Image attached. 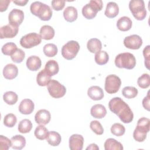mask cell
I'll use <instances>...</instances> for the list:
<instances>
[{
  "instance_id": "1",
  "label": "cell",
  "mask_w": 150,
  "mask_h": 150,
  "mask_svg": "<svg viewBox=\"0 0 150 150\" xmlns=\"http://www.w3.org/2000/svg\"><path fill=\"white\" fill-rule=\"evenodd\" d=\"M110 110L117 115L121 121L128 124L132 121L134 114L129 105L120 97H114L108 103Z\"/></svg>"
},
{
  "instance_id": "23",
  "label": "cell",
  "mask_w": 150,
  "mask_h": 150,
  "mask_svg": "<svg viewBox=\"0 0 150 150\" xmlns=\"http://www.w3.org/2000/svg\"><path fill=\"white\" fill-rule=\"evenodd\" d=\"M118 5L114 2H110L107 4L104 12L105 15L109 18H114L118 14Z\"/></svg>"
},
{
  "instance_id": "15",
  "label": "cell",
  "mask_w": 150,
  "mask_h": 150,
  "mask_svg": "<svg viewBox=\"0 0 150 150\" xmlns=\"http://www.w3.org/2000/svg\"><path fill=\"white\" fill-rule=\"evenodd\" d=\"M34 107L33 102L29 98H25L21 102L19 105V111L22 114L28 115L33 111Z\"/></svg>"
},
{
  "instance_id": "9",
  "label": "cell",
  "mask_w": 150,
  "mask_h": 150,
  "mask_svg": "<svg viewBox=\"0 0 150 150\" xmlns=\"http://www.w3.org/2000/svg\"><path fill=\"white\" fill-rule=\"evenodd\" d=\"M42 38L40 35L33 32L22 36L20 40V45L25 49H30L41 43Z\"/></svg>"
},
{
  "instance_id": "33",
  "label": "cell",
  "mask_w": 150,
  "mask_h": 150,
  "mask_svg": "<svg viewBox=\"0 0 150 150\" xmlns=\"http://www.w3.org/2000/svg\"><path fill=\"white\" fill-rule=\"evenodd\" d=\"M48 134L49 131L43 125L38 126L34 132L35 137L40 140H44L46 139L48 136Z\"/></svg>"
},
{
  "instance_id": "7",
  "label": "cell",
  "mask_w": 150,
  "mask_h": 150,
  "mask_svg": "<svg viewBox=\"0 0 150 150\" xmlns=\"http://www.w3.org/2000/svg\"><path fill=\"white\" fill-rule=\"evenodd\" d=\"M121 84L120 78L115 74L108 75L105 80L104 88L108 94L116 93Z\"/></svg>"
},
{
  "instance_id": "29",
  "label": "cell",
  "mask_w": 150,
  "mask_h": 150,
  "mask_svg": "<svg viewBox=\"0 0 150 150\" xmlns=\"http://www.w3.org/2000/svg\"><path fill=\"white\" fill-rule=\"evenodd\" d=\"M46 140L49 145L53 146H56L60 144L62 141V138L58 132L54 131H51L49 132Z\"/></svg>"
},
{
  "instance_id": "35",
  "label": "cell",
  "mask_w": 150,
  "mask_h": 150,
  "mask_svg": "<svg viewBox=\"0 0 150 150\" xmlns=\"http://www.w3.org/2000/svg\"><path fill=\"white\" fill-rule=\"evenodd\" d=\"M44 54L47 57H54L57 53V47L53 43L46 44L43 48Z\"/></svg>"
},
{
  "instance_id": "36",
  "label": "cell",
  "mask_w": 150,
  "mask_h": 150,
  "mask_svg": "<svg viewBox=\"0 0 150 150\" xmlns=\"http://www.w3.org/2000/svg\"><path fill=\"white\" fill-rule=\"evenodd\" d=\"M138 90L132 86H127L123 88L122 94L127 98L131 99L135 97L138 94Z\"/></svg>"
},
{
  "instance_id": "24",
  "label": "cell",
  "mask_w": 150,
  "mask_h": 150,
  "mask_svg": "<svg viewBox=\"0 0 150 150\" xmlns=\"http://www.w3.org/2000/svg\"><path fill=\"white\" fill-rule=\"evenodd\" d=\"M12 146L11 147L14 149H22L26 145V139L21 135H16L12 137L11 139Z\"/></svg>"
},
{
  "instance_id": "18",
  "label": "cell",
  "mask_w": 150,
  "mask_h": 150,
  "mask_svg": "<svg viewBox=\"0 0 150 150\" xmlns=\"http://www.w3.org/2000/svg\"><path fill=\"white\" fill-rule=\"evenodd\" d=\"M26 67L31 71H36L39 70L42 65L40 59L37 56H30L26 60Z\"/></svg>"
},
{
  "instance_id": "17",
  "label": "cell",
  "mask_w": 150,
  "mask_h": 150,
  "mask_svg": "<svg viewBox=\"0 0 150 150\" xmlns=\"http://www.w3.org/2000/svg\"><path fill=\"white\" fill-rule=\"evenodd\" d=\"M87 95L93 100H101L104 97V91L100 87L93 86L88 89Z\"/></svg>"
},
{
  "instance_id": "4",
  "label": "cell",
  "mask_w": 150,
  "mask_h": 150,
  "mask_svg": "<svg viewBox=\"0 0 150 150\" xmlns=\"http://www.w3.org/2000/svg\"><path fill=\"white\" fill-rule=\"evenodd\" d=\"M103 4L101 0H91L82 8V14L87 19H92L96 17L98 11L103 8Z\"/></svg>"
},
{
  "instance_id": "12",
  "label": "cell",
  "mask_w": 150,
  "mask_h": 150,
  "mask_svg": "<svg viewBox=\"0 0 150 150\" xmlns=\"http://www.w3.org/2000/svg\"><path fill=\"white\" fill-rule=\"evenodd\" d=\"M18 27L14 26L9 23L4 25L0 28V38L1 39L14 38L18 34Z\"/></svg>"
},
{
  "instance_id": "26",
  "label": "cell",
  "mask_w": 150,
  "mask_h": 150,
  "mask_svg": "<svg viewBox=\"0 0 150 150\" xmlns=\"http://www.w3.org/2000/svg\"><path fill=\"white\" fill-rule=\"evenodd\" d=\"M54 30L50 25H43L40 29V36L45 40H50L54 36Z\"/></svg>"
},
{
  "instance_id": "27",
  "label": "cell",
  "mask_w": 150,
  "mask_h": 150,
  "mask_svg": "<svg viewBox=\"0 0 150 150\" xmlns=\"http://www.w3.org/2000/svg\"><path fill=\"white\" fill-rule=\"evenodd\" d=\"M87 47L91 53H97L101 50L102 48V43L98 39L92 38L87 42Z\"/></svg>"
},
{
  "instance_id": "19",
  "label": "cell",
  "mask_w": 150,
  "mask_h": 150,
  "mask_svg": "<svg viewBox=\"0 0 150 150\" xmlns=\"http://www.w3.org/2000/svg\"><path fill=\"white\" fill-rule=\"evenodd\" d=\"M90 114L94 118L101 119L105 116L107 110L103 105L97 104L92 106L90 110Z\"/></svg>"
},
{
  "instance_id": "20",
  "label": "cell",
  "mask_w": 150,
  "mask_h": 150,
  "mask_svg": "<svg viewBox=\"0 0 150 150\" xmlns=\"http://www.w3.org/2000/svg\"><path fill=\"white\" fill-rule=\"evenodd\" d=\"M132 25V22L131 19L128 16H122L118 19L117 22V28L122 32H125L129 30Z\"/></svg>"
},
{
  "instance_id": "42",
  "label": "cell",
  "mask_w": 150,
  "mask_h": 150,
  "mask_svg": "<svg viewBox=\"0 0 150 150\" xmlns=\"http://www.w3.org/2000/svg\"><path fill=\"white\" fill-rule=\"evenodd\" d=\"M90 127L91 129L97 135H102L104 132L103 127L98 121H92L90 124Z\"/></svg>"
},
{
  "instance_id": "6",
  "label": "cell",
  "mask_w": 150,
  "mask_h": 150,
  "mask_svg": "<svg viewBox=\"0 0 150 150\" xmlns=\"http://www.w3.org/2000/svg\"><path fill=\"white\" fill-rule=\"evenodd\" d=\"M80 50V45L77 41L70 40L62 48V55L67 60L73 59Z\"/></svg>"
},
{
  "instance_id": "11",
  "label": "cell",
  "mask_w": 150,
  "mask_h": 150,
  "mask_svg": "<svg viewBox=\"0 0 150 150\" xmlns=\"http://www.w3.org/2000/svg\"><path fill=\"white\" fill-rule=\"evenodd\" d=\"M24 19V13L22 10L18 9H12L9 13L8 21L9 23L18 27Z\"/></svg>"
},
{
  "instance_id": "34",
  "label": "cell",
  "mask_w": 150,
  "mask_h": 150,
  "mask_svg": "<svg viewBox=\"0 0 150 150\" xmlns=\"http://www.w3.org/2000/svg\"><path fill=\"white\" fill-rule=\"evenodd\" d=\"M4 101L8 105H13L15 104L18 99V95L16 93L9 91L5 92L3 95Z\"/></svg>"
},
{
  "instance_id": "21",
  "label": "cell",
  "mask_w": 150,
  "mask_h": 150,
  "mask_svg": "<svg viewBox=\"0 0 150 150\" xmlns=\"http://www.w3.org/2000/svg\"><path fill=\"white\" fill-rule=\"evenodd\" d=\"M78 16L77 9L72 6H69L66 8L63 11V16L64 19L69 22H72L75 21Z\"/></svg>"
},
{
  "instance_id": "28",
  "label": "cell",
  "mask_w": 150,
  "mask_h": 150,
  "mask_svg": "<svg viewBox=\"0 0 150 150\" xmlns=\"http://www.w3.org/2000/svg\"><path fill=\"white\" fill-rule=\"evenodd\" d=\"M104 149L105 150H122V144L114 138H108L104 142Z\"/></svg>"
},
{
  "instance_id": "48",
  "label": "cell",
  "mask_w": 150,
  "mask_h": 150,
  "mask_svg": "<svg viewBox=\"0 0 150 150\" xmlns=\"http://www.w3.org/2000/svg\"><path fill=\"white\" fill-rule=\"evenodd\" d=\"M28 0H19V1H13V2L17 5L25 6L28 2Z\"/></svg>"
},
{
  "instance_id": "32",
  "label": "cell",
  "mask_w": 150,
  "mask_h": 150,
  "mask_svg": "<svg viewBox=\"0 0 150 150\" xmlns=\"http://www.w3.org/2000/svg\"><path fill=\"white\" fill-rule=\"evenodd\" d=\"M94 60L98 65H103L106 64L109 60V56L108 53L104 50H100L96 53Z\"/></svg>"
},
{
  "instance_id": "45",
  "label": "cell",
  "mask_w": 150,
  "mask_h": 150,
  "mask_svg": "<svg viewBox=\"0 0 150 150\" xmlns=\"http://www.w3.org/2000/svg\"><path fill=\"white\" fill-rule=\"evenodd\" d=\"M149 48H150V46L148 45L143 50V55L145 59V66L148 69H149V56H150Z\"/></svg>"
},
{
  "instance_id": "5",
  "label": "cell",
  "mask_w": 150,
  "mask_h": 150,
  "mask_svg": "<svg viewBox=\"0 0 150 150\" xmlns=\"http://www.w3.org/2000/svg\"><path fill=\"white\" fill-rule=\"evenodd\" d=\"M129 8L134 17L138 21L144 19L146 16V10L142 0H132L129 1Z\"/></svg>"
},
{
  "instance_id": "38",
  "label": "cell",
  "mask_w": 150,
  "mask_h": 150,
  "mask_svg": "<svg viewBox=\"0 0 150 150\" xmlns=\"http://www.w3.org/2000/svg\"><path fill=\"white\" fill-rule=\"evenodd\" d=\"M138 86L142 88H146L150 85V77L148 73L142 74L137 80Z\"/></svg>"
},
{
  "instance_id": "25",
  "label": "cell",
  "mask_w": 150,
  "mask_h": 150,
  "mask_svg": "<svg viewBox=\"0 0 150 150\" xmlns=\"http://www.w3.org/2000/svg\"><path fill=\"white\" fill-rule=\"evenodd\" d=\"M51 76L45 70L43 69L38 73L36 76V82L40 86H47L51 80Z\"/></svg>"
},
{
  "instance_id": "43",
  "label": "cell",
  "mask_w": 150,
  "mask_h": 150,
  "mask_svg": "<svg viewBox=\"0 0 150 150\" xmlns=\"http://www.w3.org/2000/svg\"><path fill=\"white\" fill-rule=\"evenodd\" d=\"M11 146V140L4 135H0V149L8 150Z\"/></svg>"
},
{
  "instance_id": "14",
  "label": "cell",
  "mask_w": 150,
  "mask_h": 150,
  "mask_svg": "<svg viewBox=\"0 0 150 150\" xmlns=\"http://www.w3.org/2000/svg\"><path fill=\"white\" fill-rule=\"evenodd\" d=\"M51 118L50 112L45 109H41L38 111L35 115V120L36 122L40 125L47 124Z\"/></svg>"
},
{
  "instance_id": "31",
  "label": "cell",
  "mask_w": 150,
  "mask_h": 150,
  "mask_svg": "<svg viewBox=\"0 0 150 150\" xmlns=\"http://www.w3.org/2000/svg\"><path fill=\"white\" fill-rule=\"evenodd\" d=\"M32 128V122L28 119H23L21 120L19 124L18 129L22 134H26L30 131Z\"/></svg>"
},
{
  "instance_id": "44",
  "label": "cell",
  "mask_w": 150,
  "mask_h": 150,
  "mask_svg": "<svg viewBox=\"0 0 150 150\" xmlns=\"http://www.w3.org/2000/svg\"><path fill=\"white\" fill-rule=\"evenodd\" d=\"M52 8L54 10L59 11L63 9L65 6V1L63 0H53L51 2Z\"/></svg>"
},
{
  "instance_id": "41",
  "label": "cell",
  "mask_w": 150,
  "mask_h": 150,
  "mask_svg": "<svg viewBox=\"0 0 150 150\" xmlns=\"http://www.w3.org/2000/svg\"><path fill=\"white\" fill-rule=\"evenodd\" d=\"M25 57V53L21 49H17L16 50L11 56L12 60L16 63H21Z\"/></svg>"
},
{
  "instance_id": "39",
  "label": "cell",
  "mask_w": 150,
  "mask_h": 150,
  "mask_svg": "<svg viewBox=\"0 0 150 150\" xmlns=\"http://www.w3.org/2000/svg\"><path fill=\"white\" fill-rule=\"evenodd\" d=\"M125 131V129L124 126L120 123H114L111 127V132L117 137L123 135Z\"/></svg>"
},
{
  "instance_id": "49",
  "label": "cell",
  "mask_w": 150,
  "mask_h": 150,
  "mask_svg": "<svg viewBox=\"0 0 150 150\" xmlns=\"http://www.w3.org/2000/svg\"><path fill=\"white\" fill-rule=\"evenodd\" d=\"M86 149H87V150H88V149H91V150H94V149L98 150V149H99V148H98V146H97V144L93 143V144H90V145L86 148Z\"/></svg>"
},
{
  "instance_id": "3",
  "label": "cell",
  "mask_w": 150,
  "mask_h": 150,
  "mask_svg": "<svg viewBox=\"0 0 150 150\" xmlns=\"http://www.w3.org/2000/svg\"><path fill=\"white\" fill-rule=\"evenodd\" d=\"M115 64L118 68L132 69L136 65V59L133 54L129 52L118 54L115 59Z\"/></svg>"
},
{
  "instance_id": "16",
  "label": "cell",
  "mask_w": 150,
  "mask_h": 150,
  "mask_svg": "<svg viewBox=\"0 0 150 150\" xmlns=\"http://www.w3.org/2000/svg\"><path fill=\"white\" fill-rule=\"evenodd\" d=\"M18 74V69L13 64L9 63L6 64L3 69L4 77L8 80H12L16 77Z\"/></svg>"
},
{
  "instance_id": "46",
  "label": "cell",
  "mask_w": 150,
  "mask_h": 150,
  "mask_svg": "<svg viewBox=\"0 0 150 150\" xmlns=\"http://www.w3.org/2000/svg\"><path fill=\"white\" fill-rule=\"evenodd\" d=\"M149 91L148 92V94L146 97H145L142 100V105L145 109H146L147 111L150 110V104H149Z\"/></svg>"
},
{
  "instance_id": "47",
  "label": "cell",
  "mask_w": 150,
  "mask_h": 150,
  "mask_svg": "<svg viewBox=\"0 0 150 150\" xmlns=\"http://www.w3.org/2000/svg\"><path fill=\"white\" fill-rule=\"evenodd\" d=\"M11 1L9 0H1L0 1V12H2L5 11Z\"/></svg>"
},
{
  "instance_id": "37",
  "label": "cell",
  "mask_w": 150,
  "mask_h": 150,
  "mask_svg": "<svg viewBox=\"0 0 150 150\" xmlns=\"http://www.w3.org/2000/svg\"><path fill=\"white\" fill-rule=\"evenodd\" d=\"M17 46L13 42H8L3 45L1 49L2 53L5 55L11 56L17 49Z\"/></svg>"
},
{
  "instance_id": "13",
  "label": "cell",
  "mask_w": 150,
  "mask_h": 150,
  "mask_svg": "<svg viewBox=\"0 0 150 150\" xmlns=\"http://www.w3.org/2000/svg\"><path fill=\"white\" fill-rule=\"evenodd\" d=\"M84 138L80 134H73L69 138V148L71 150H81L83 147Z\"/></svg>"
},
{
  "instance_id": "40",
  "label": "cell",
  "mask_w": 150,
  "mask_h": 150,
  "mask_svg": "<svg viewBox=\"0 0 150 150\" xmlns=\"http://www.w3.org/2000/svg\"><path fill=\"white\" fill-rule=\"evenodd\" d=\"M17 121L16 117L12 113L6 114L4 118V124L9 128H12L15 126Z\"/></svg>"
},
{
  "instance_id": "2",
  "label": "cell",
  "mask_w": 150,
  "mask_h": 150,
  "mask_svg": "<svg viewBox=\"0 0 150 150\" xmlns=\"http://www.w3.org/2000/svg\"><path fill=\"white\" fill-rule=\"evenodd\" d=\"M30 10L33 15L44 21H49L52 16V10L50 7L40 1L32 3L30 6Z\"/></svg>"
},
{
  "instance_id": "8",
  "label": "cell",
  "mask_w": 150,
  "mask_h": 150,
  "mask_svg": "<svg viewBox=\"0 0 150 150\" xmlns=\"http://www.w3.org/2000/svg\"><path fill=\"white\" fill-rule=\"evenodd\" d=\"M47 90L50 96L55 98L63 97L66 92V87L55 80H51L47 84Z\"/></svg>"
},
{
  "instance_id": "30",
  "label": "cell",
  "mask_w": 150,
  "mask_h": 150,
  "mask_svg": "<svg viewBox=\"0 0 150 150\" xmlns=\"http://www.w3.org/2000/svg\"><path fill=\"white\" fill-rule=\"evenodd\" d=\"M45 70L51 76L56 74L59 70V67L57 62L54 60H49L47 62L45 66Z\"/></svg>"
},
{
  "instance_id": "10",
  "label": "cell",
  "mask_w": 150,
  "mask_h": 150,
  "mask_svg": "<svg viewBox=\"0 0 150 150\" xmlns=\"http://www.w3.org/2000/svg\"><path fill=\"white\" fill-rule=\"evenodd\" d=\"M124 46L130 49H139L142 45L141 38L137 35H132L127 36L124 39Z\"/></svg>"
},
{
  "instance_id": "22",
  "label": "cell",
  "mask_w": 150,
  "mask_h": 150,
  "mask_svg": "<svg viewBox=\"0 0 150 150\" xmlns=\"http://www.w3.org/2000/svg\"><path fill=\"white\" fill-rule=\"evenodd\" d=\"M149 123L150 120L149 118L142 117L137 121V127L135 130L141 133L146 134L149 131Z\"/></svg>"
}]
</instances>
